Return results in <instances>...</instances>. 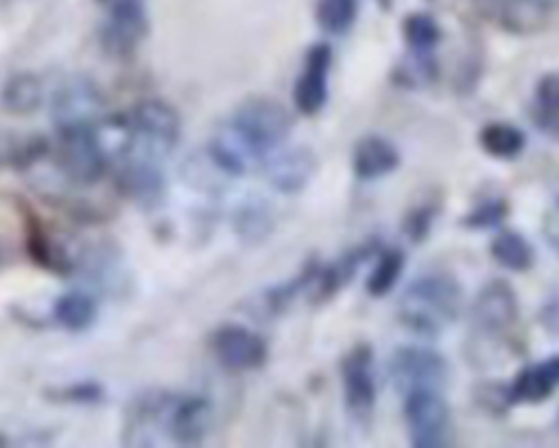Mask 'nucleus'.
Masks as SVG:
<instances>
[{
    "label": "nucleus",
    "mask_w": 559,
    "mask_h": 448,
    "mask_svg": "<svg viewBox=\"0 0 559 448\" xmlns=\"http://www.w3.org/2000/svg\"><path fill=\"white\" fill-rule=\"evenodd\" d=\"M480 149L498 160H513L522 153L526 138L524 133L507 122H489L478 133Z\"/></svg>",
    "instance_id": "obj_26"
},
{
    "label": "nucleus",
    "mask_w": 559,
    "mask_h": 448,
    "mask_svg": "<svg viewBox=\"0 0 559 448\" xmlns=\"http://www.w3.org/2000/svg\"><path fill=\"white\" fill-rule=\"evenodd\" d=\"M11 262H13L11 249L7 247V243H4V240H0V271H2V269H7Z\"/></svg>",
    "instance_id": "obj_37"
},
{
    "label": "nucleus",
    "mask_w": 559,
    "mask_h": 448,
    "mask_svg": "<svg viewBox=\"0 0 559 448\" xmlns=\"http://www.w3.org/2000/svg\"><path fill=\"white\" fill-rule=\"evenodd\" d=\"M559 11V0H502L500 17L509 31L531 33L544 28Z\"/></svg>",
    "instance_id": "obj_20"
},
{
    "label": "nucleus",
    "mask_w": 559,
    "mask_h": 448,
    "mask_svg": "<svg viewBox=\"0 0 559 448\" xmlns=\"http://www.w3.org/2000/svg\"><path fill=\"white\" fill-rule=\"evenodd\" d=\"M20 212L24 219V243L31 260L48 273L61 278L72 275L76 271V258L68 249V245L55 238L26 203H20Z\"/></svg>",
    "instance_id": "obj_13"
},
{
    "label": "nucleus",
    "mask_w": 559,
    "mask_h": 448,
    "mask_svg": "<svg viewBox=\"0 0 559 448\" xmlns=\"http://www.w3.org/2000/svg\"><path fill=\"white\" fill-rule=\"evenodd\" d=\"M210 350L221 367L229 372H251L266 363V341L245 326H221L210 337Z\"/></svg>",
    "instance_id": "obj_11"
},
{
    "label": "nucleus",
    "mask_w": 559,
    "mask_h": 448,
    "mask_svg": "<svg viewBox=\"0 0 559 448\" xmlns=\"http://www.w3.org/2000/svg\"><path fill=\"white\" fill-rule=\"evenodd\" d=\"M435 214H437V208H432L430 203L411 210L408 216L404 219V225H402L404 234H406L411 240H415V243L424 240V238L428 236V232H430V225H432V221H435Z\"/></svg>",
    "instance_id": "obj_35"
},
{
    "label": "nucleus",
    "mask_w": 559,
    "mask_h": 448,
    "mask_svg": "<svg viewBox=\"0 0 559 448\" xmlns=\"http://www.w3.org/2000/svg\"><path fill=\"white\" fill-rule=\"evenodd\" d=\"M557 424H559V417H557Z\"/></svg>",
    "instance_id": "obj_39"
},
{
    "label": "nucleus",
    "mask_w": 559,
    "mask_h": 448,
    "mask_svg": "<svg viewBox=\"0 0 559 448\" xmlns=\"http://www.w3.org/2000/svg\"><path fill=\"white\" fill-rule=\"evenodd\" d=\"M55 155L59 170L74 184L92 186L107 170V162L94 135V125L57 129Z\"/></svg>",
    "instance_id": "obj_5"
},
{
    "label": "nucleus",
    "mask_w": 559,
    "mask_h": 448,
    "mask_svg": "<svg viewBox=\"0 0 559 448\" xmlns=\"http://www.w3.org/2000/svg\"><path fill=\"white\" fill-rule=\"evenodd\" d=\"M129 118L140 144L144 146L142 153L162 160L177 146L181 135V120L177 109L168 103L157 98L140 101L131 109Z\"/></svg>",
    "instance_id": "obj_7"
},
{
    "label": "nucleus",
    "mask_w": 559,
    "mask_h": 448,
    "mask_svg": "<svg viewBox=\"0 0 559 448\" xmlns=\"http://www.w3.org/2000/svg\"><path fill=\"white\" fill-rule=\"evenodd\" d=\"M404 422L408 441L417 448H441L452 439L450 409L437 389L404 393Z\"/></svg>",
    "instance_id": "obj_3"
},
{
    "label": "nucleus",
    "mask_w": 559,
    "mask_h": 448,
    "mask_svg": "<svg viewBox=\"0 0 559 448\" xmlns=\"http://www.w3.org/2000/svg\"><path fill=\"white\" fill-rule=\"evenodd\" d=\"M116 186L120 192L142 208H155L166 192L159 160L146 153H131L116 164Z\"/></svg>",
    "instance_id": "obj_12"
},
{
    "label": "nucleus",
    "mask_w": 559,
    "mask_h": 448,
    "mask_svg": "<svg viewBox=\"0 0 559 448\" xmlns=\"http://www.w3.org/2000/svg\"><path fill=\"white\" fill-rule=\"evenodd\" d=\"M314 271H317V264H308L290 282L269 286L264 293H260L255 297V306L251 308V313L262 315V317H275V315L284 313L290 306V302L295 299V295L310 286Z\"/></svg>",
    "instance_id": "obj_24"
},
{
    "label": "nucleus",
    "mask_w": 559,
    "mask_h": 448,
    "mask_svg": "<svg viewBox=\"0 0 559 448\" xmlns=\"http://www.w3.org/2000/svg\"><path fill=\"white\" fill-rule=\"evenodd\" d=\"M518 321V295L504 280H491L485 284L469 310V323L474 334L480 337H502Z\"/></svg>",
    "instance_id": "obj_10"
},
{
    "label": "nucleus",
    "mask_w": 559,
    "mask_h": 448,
    "mask_svg": "<svg viewBox=\"0 0 559 448\" xmlns=\"http://www.w3.org/2000/svg\"><path fill=\"white\" fill-rule=\"evenodd\" d=\"M162 420L173 441L192 446L207 435L212 404L203 396H168Z\"/></svg>",
    "instance_id": "obj_14"
},
{
    "label": "nucleus",
    "mask_w": 559,
    "mask_h": 448,
    "mask_svg": "<svg viewBox=\"0 0 559 448\" xmlns=\"http://www.w3.org/2000/svg\"><path fill=\"white\" fill-rule=\"evenodd\" d=\"M402 269H404V254L400 249L380 251L378 262H376V267L371 269V273L367 275V282H365L367 293L371 297L386 295L395 286V282L400 280Z\"/></svg>",
    "instance_id": "obj_29"
},
{
    "label": "nucleus",
    "mask_w": 559,
    "mask_h": 448,
    "mask_svg": "<svg viewBox=\"0 0 559 448\" xmlns=\"http://www.w3.org/2000/svg\"><path fill=\"white\" fill-rule=\"evenodd\" d=\"M461 304V284L450 273H426L404 288L397 302V317L415 334L437 337L454 323Z\"/></svg>",
    "instance_id": "obj_1"
},
{
    "label": "nucleus",
    "mask_w": 559,
    "mask_h": 448,
    "mask_svg": "<svg viewBox=\"0 0 559 448\" xmlns=\"http://www.w3.org/2000/svg\"><path fill=\"white\" fill-rule=\"evenodd\" d=\"M559 387V354L546 356L544 361L531 363L518 372L513 382L507 387L504 398L509 404H537L550 398Z\"/></svg>",
    "instance_id": "obj_17"
},
{
    "label": "nucleus",
    "mask_w": 559,
    "mask_h": 448,
    "mask_svg": "<svg viewBox=\"0 0 559 448\" xmlns=\"http://www.w3.org/2000/svg\"><path fill=\"white\" fill-rule=\"evenodd\" d=\"M103 387L96 382H74L61 389H52L50 398L57 402H74V404H94L103 400Z\"/></svg>",
    "instance_id": "obj_34"
},
{
    "label": "nucleus",
    "mask_w": 559,
    "mask_h": 448,
    "mask_svg": "<svg viewBox=\"0 0 559 448\" xmlns=\"http://www.w3.org/2000/svg\"><path fill=\"white\" fill-rule=\"evenodd\" d=\"M535 122L537 127L559 138V72L544 74L535 87Z\"/></svg>",
    "instance_id": "obj_28"
},
{
    "label": "nucleus",
    "mask_w": 559,
    "mask_h": 448,
    "mask_svg": "<svg viewBox=\"0 0 559 448\" xmlns=\"http://www.w3.org/2000/svg\"><path fill=\"white\" fill-rule=\"evenodd\" d=\"M50 109L57 129L90 127L103 116L105 103L90 76H70L55 92Z\"/></svg>",
    "instance_id": "obj_9"
},
{
    "label": "nucleus",
    "mask_w": 559,
    "mask_h": 448,
    "mask_svg": "<svg viewBox=\"0 0 559 448\" xmlns=\"http://www.w3.org/2000/svg\"><path fill=\"white\" fill-rule=\"evenodd\" d=\"M181 173L190 181V186H197L201 190H216L223 186V177H229L216 166V162L207 155V151L205 155L188 157Z\"/></svg>",
    "instance_id": "obj_32"
},
{
    "label": "nucleus",
    "mask_w": 559,
    "mask_h": 448,
    "mask_svg": "<svg viewBox=\"0 0 559 448\" xmlns=\"http://www.w3.org/2000/svg\"><path fill=\"white\" fill-rule=\"evenodd\" d=\"M105 17L98 28L103 50L114 59L131 57L148 31L144 0H98Z\"/></svg>",
    "instance_id": "obj_4"
},
{
    "label": "nucleus",
    "mask_w": 559,
    "mask_h": 448,
    "mask_svg": "<svg viewBox=\"0 0 559 448\" xmlns=\"http://www.w3.org/2000/svg\"><path fill=\"white\" fill-rule=\"evenodd\" d=\"M269 184L284 194H295L308 186L317 170V157L308 146L275 149L262 160Z\"/></svg>",
    "instance_id": "obj_15"
},
{
    "label": "nucleus",
    "mask_w": 559,
    "mask_h": 448,
    "mask_svg": "<svg viewBox=\"0 0 559 448\" xmlns=\"http://www.w3.org/2000/svg\"><path fill=\"white\" fill-rule=\"evenodd\" d=\"M227 125L253 160L262 162L271 151L284 144L293 127V118L280 101L269 96H249L236 107Z\"/></svg>",
    "instance_id": "obj_2"
},
{
    "label": "nucleus",
    "mask_w": 559,
    "mask_h": 448,
    "mask_svg": "<svg viewBox=\"0 0 559 448\" xmlns=\"http://www.w3.org/2000/svg\"><path fill=\"white\" fill-rule=\"evenodd\" d=\"M271 227H273L271 212L262 201H249L238 208L234 219V229L242 240L258 243L271 232Z\"/></svg>",
    "instance_id": "obj_30"
},
{
    "label": "nucleus",
    "mask_w": 559,
    "mask_h": 448,
    "mask_svg": "<svg viewBox=\"0 0 559 448\" xmlns=\"http://www.w3.org/2000/svg\"><path fill=\"white\" fill-rule=\"evenodd\" d=\"M376 243L369 240L365 245H358L349 251H345L338 260L330 262L328 267H317L314 271V278L310 282V291H312V302L319 304V302H328L334 293H338L356 273V269L371 256L376 254Z\"/></svg>",
    "instance_id": "obj_18"
},
{
    "label": "nucleus",
    "mask_w": 559,
    "mask_h": 448,
    "mask_svg": "<svg viewBox=\"0 0 559 448\" xmlns=\"http://www.w3.org/2000/svg\"><path fill=\"white\" fill-rule=\"evenodd\" d=\"M509 205L504 199H487L483 203H478L465 219L463 225L474 227V229H485V227H496L502 223V219L507 216Z\"/></svg>",
    "instance_id": "obj_33"
},
{
    "label": "nucleus",
    "mask_w": 559,
    "mask_h": 448,
    "mask_svg": "<svg viewBox=\"0 0 559 448\" xmlns=\"http://www.w3.org/2000/svg\"><path fill=\"white\" fill-rule=\"evenodd\" d=\"M41 103H44V85L39 76L33 72L11 74L0 90V105L9 114L28 116L37 111Z\"/></svg>",
    "instance_id": "obj_21"
},
{
    "label": "nucleus",
    "mask_w": 559,
    "mask_h": 448,
    "mask_svg": "<svg viewBox=\"0 0 559 448\" xmlns=\"http://www.w3.org/2000/svg\"><path fill=\"white\" fill-rule=\"evenodd\" d=\"M404 39L415 55V61H435L432 52L441 42V28L428 13H411L404 20Z\"/></svg>",
    "instance_id": "obj_25"
},
{
    "label": "nucleus",
    "mask_w": 559,
    "mask_h": 448,
    "mask_svg": "<svg viewBox=\"0 0 559 448\" xmlns=\"http://www.w3.org/2000/svg\"><path fill=\"white\" fill-rule=\"evenodd\" d=\"M50 144L44 135H17L0 131V166L9 168H28L35 166L46 153Z\"/></svg>",
    "instance_id": "obj_23"
},
{
    "label": "nucleus",
    "mask_w": 559,
    "mask_h": 448,
    "mask_svg": "<svg viewBox=\"0 0 559 448\" xmlns=\"http://www.w3.org/2000/svg\"><path fill=\"white\" fill-rule=\"evenodd\" d=\"M343 398L349 415L356 424H367L376 404V374H373V352L369 345L360 343L352 347L341 363Z\"/></svg>",
    "instance_id": "obj_8"
},
{
    "label": "nucleus",
    "mask_w": 559,
    "mask_h": 448,
    "mask_svg": "<svg viewBox=\"0 0 559 448\" xmlns=\"http://www.w3.org/2000/svg\"><path fill=\"white\" fill-rule=\"evenodd\" d=\"M98 308L92 295L83 291H68L59 295L52 304V317L55 321L70 330V332H83L96 321Z\"/></svg>",
    "instance_id": "obj_22"
},
{
    "label": "nucleus",
    "mask_w": 559,
    "mask_h": 448,
    "mask_svg": "<svg viewBox=\"0 0 559 448\" xmlns=\"http://www.w3.org/2000/svg\"><path fill=\"white\" fill-rule=\"evenodd\" d=\"M546 326L552 330H559V304L546 306Z\"/></svg>",
    "instance_id": "obj_36"
},
{
    "label": "nucleus",
    "mask_w": 559,
    "mask_h": 448,
    "mask_svg": "<svg viewBox=\"0 0 559 448\" xmlns=\"http://www.w3.org/2000/svg\"><path fill=\"white\" fill-rule=\"evenodd\" d=\"M555 199H557V205H559V186H557V192H555Z\"/></svg>",
    "instance_id": "obj_38"
},
{
    "label": "nucleus",
    "mask_w": 559,
    "mask_h": 448,
    "mask_svg": "<svg viewBox=\"0 0 559 448\" xmlns=\"http://www.w3.org/2000/svg\"><path fill=\"white\" fill-rule=\"evenodd\" d=\"M358 13V0H319L317 2V22L323 31L341 35L349 31Z\"/></svg>",
    "instance_id": "obj_31"
},
{
    "label": "nucleus",
    "mask_w": 559,
    "mask_h": 448,
    "mask_svg": "<svg viewBox=\"0 0 559 448\" xmlns=\"http://www.w3.org/2000/svg\"><path fill=\"white\" fill-rule=\"evenodd\" d=\"M448 361L430 347L406 345L395 350L389 361V378L393 387L402 393H408L413 389L441 391V387L448 382Z\"/></svg>",
    "instance_id": "obj_6"
},
{
    "label": "nucleus",
    "mask_w": 559,
    "mask_h": 448,
    "mask_svg": "<svg viewBox=\"0 0 559 448\" xmlns=\"http://www.w3.org/2000/svg\"><path fill=\"white\" fill-rule=\"evenodd\" d=\"M491 256L493 260L509 271H526L533 264V247L531 243L513 229H502L491 238Z\"/></svg>",
    "instance_id": "obj_27"
},
{
    "label": "nucleus",
    "mask_w": 559,
    "mask_h": 448,
    "mask_svg": "<svg viewBox=\"0 0 559 448\" xmlns=\"http://www.w3.org/2000/svg\"><path fill=\"white\" fill-rule=\"evenodd\" d=\"M332 66V48L328 44H314L304 61V70L295 81L293 101L295 107L306 114L314 116L323 109L328 101V74Z\"/></svg>",
    "instance_id": "obj_16"
},
{
    "label": "nucleus",
    "mask_w": 559,
    "mask_h": 448,
    "mask_svg": "<svg viewBox=\"0 0 559 448\" xmlns=\"http://www.w3.org/2000/svg\"><path fill=\"white\" fill-rule=\"evenodd\" d=\"M397 166H400V153L389 140L380 135H365L356 142L352 153V168L358 179L362 181L380 179L393 173Z\"/></svg>",
    "instance_id": "obj_19"
}]
</instances>
